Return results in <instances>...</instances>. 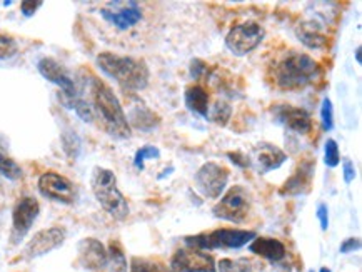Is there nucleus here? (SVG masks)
Wrapping results in <instances>:
<instances>
[{
  "instance_id": "obj_1",
  "label": "nucleus",
  "mask_w": 362,
  "mask_h": 272,
  "mask_svg": "<svg viewBox=\"0 0 362 272\" xmlns=\"http://www.w3.org/2000/svg\"><path fill=\"white\" fill-rule=\"evenodd\" d=\"M90 97H92L90 106H92L94 115L100 119L104 131L119 141L129 139L132 136V129L114 90L99 77H90Z\"/></svg>"
},
{
  "instance_id": "obj_2",
  "label": "nucleus",
  "mask_w": 362,
  "mask_h": 272,
  "mask_svg": "<svg viewBox=\"0 0 362 272\" xmlns=\"http://www.w3.org/2000/svg\"><path fill=\"white\" fill-rule=\"evenodd\" d=\"M97 66L104 74L114 79L125 92H141L149 85L151 71L141 59L102 52L97 55Z\"/></svg>"
},
{
  "instance_id": "obj_3",
  "label": "nucleus",
  "mask_w": 362,
  "mask_h": 272,
  "mask_svg": "<svg viewBox=\"0 0 362 272\" xmlns=\"http://www.w3.org/2000/svg\"><path fill=\"white\" fill-rule=\"evenodd\" d=\"M321 76V66L311 55L302 52H289L274 69V80L282 90H302Z\"/></svg>"
},
{
  "instance_id": "obj_4",
  "label": "nucleus",
  "mask_w": 362,
  "mask_h": 272,
  "mask_svg": "<svg viewBox=\"0 0 362 272\" xmlns=\"http://www.w3.org/2000/svg\"><path fill=\"white\" fill-rule=\"evenodd\" d=\"M90 185H92L95 199L109 215H112L117 221H124L127 217L129 202L117 187V177L114 172L104 169V167H95Z\"/></svg>"
},
{
  "instance_id": "obj_5",
  "label": "nucleus",
  "mask_w": 362,
  "mask_h": 272,
  "mask_svg": "<svg viewBox=\"0 0 362 272\" xmlns=\"http://www.w3.org/2000/svg\"><path fill=\"white\" fill-rule=\"evenodd\" d=\"M254 231H242V229H216L209 234H197L186 237L184 243L187 248L207 250L221 249V250H235L247 245L251 241L256 239Z\"/></svg>"
},
{
  "instance_id": "obj_6",
  "label": "nucleus",
  "mask_w": 362,
  "mask_h": 272,
  "mask_svg": "<svg viewBox=\"0 0 362 272\" xmlns=\"http://www.w3.org/2000/svg\"><path fill=\"white\" fill-rule=\"evenodd\" d=\"M251 191L247 187H244V185H234L214 206L212 214L214 217L221 219V221L242 224L247 219L249 213H251Z\"/></svg>"
},
{
  "instance_id": "obj_7",
  "label": "nucleus",
  "mask_w": 362,
  "mask_h": 272,
  "mask_svg": "<svg viewBox=\"0 0 362 272\" xmlns=\"http://www.w3.org/2000/svg\"><path fill=\"white\" fill-rule=\"evenodd\" d=\"M264 38L265 30L263 25L251 20V22L234 25L229 30L228 36H225V47L235 57H244V55L251 54L263 44Z\"/></svg>"
},
{
  "instance_id": "obj_8",
  "label": "nucleus",
  "mask_w": 362,
  "mask_h": 272,
  "mask_svg": "<svg viewBox=\"0 0 362 272\" xmlns=\"http://www.w3.org/2000/svg\"><path fill=\"white\" fill-rule=\"evenodd\" d=\"M230 172L217 162H206L194 176L195 189L207 199H219L228 187Z\"/></svg>"
},
{
  "instance_id": "obj_9",
  "label": "nucleus",
  "mask_w": 362,
  "mask_h": 272,
  "mask_svg": "<svg viewBox=\"0 0 362 272\" xmlns=\"http://www.w3.org/2000/svg\"><path fill=\"white\" fill-rule=\"evenodd\" d=\"M37 69L43 79L52 82V84H55L60 89V97H62L64 106H67V103L76 101L77 97H81L76 82H74L71 74H69V71L55 59L52 57L41 59L37 64Z\"/></svg>"
},
{
  "instance_id": "obj_10",
  "label": "nucleus",
  "mask_w": 362,
  "mask_h": 272,
  "mask_svg": "<svg viewBox=\"0 0 362 272\" xmlns=\"http://www.w3.org/2000/svg\"><path fill=\"white\" fill-rule=\"evenodd\" d=\"M39 214H41V206H39V201L36 197L25 196L15 202L14 210H12V244L17 245L29 234V231L32 229Z\"/></svg>"
},
{
  "instance_id": "obj_11",
  "label": "nucleus",
  "mask_w": 362,
  "mask_h": 272,
  "mask_svg": "<svg viewBox=\"0 0 362 272\" xmlns=\"http://www.w3.org/2000/svg\"><path fill=\"white\" fill-rule=\"evenodd\" d=\"M169 272H217L216 261L206 250L182 248L172 254Z\"/></svg>"
},
{
  "instance_id": "obj_12",
  "label": "nucleus",
  "mask_w": 362,
  "mask_h": 272,
  "mask_svg": "<svg viewBox=\"0 0 362 272\" xmlns=\"http://www.w3.org/2000/svg\"><path fill=\"white\" fill-rule=\"evenodd\" d=\"M39 192L60 204H74L77 199V189L72 180L57 172H46L39 177Z\"/></svg>"
},
{
  "instance_id": "obj_13",
  "label": "nucleus",
  "mask_w": 362,
  "mask_h": 272,
  "mask_svg": "<svg viewBox=\"0 0 362 272\" xmlns=\"http://www.w3.org/2000/svg\"><path fill=\"white\" fill-rule=\"evenodd\" d=\"M99 14L119 30H129L142 20V8L137 2H111Z\"/></svg>"
},
{
  "instance_id": "obj_14",
  "label": "nucleus",
  "mask_w": 362,
  "mask_h": 272,
  "mask_svg": "<svg viewBox=\"0 0 362 272\" xmlns=\"http://www.w3.org/2000/svg\"><path fill=\"white\" fill-rule=\"evenodd\" d=\"M65 241V229L64 227H49L39 231L32 239L29 241L27 245L24 249V257L32 261L41 256H46L50 250L60 248Z\"/></svg>"
},
{
  "instance_id": "obj_15",
  "label": "nucleus",
  "mask_w": 362,
  "mask_h": 272,
  "mask_svg": "<svg viewBox=\"0 0 362 272\" xmlns=\"http://www.w3.org/2000/svg\"><path fill=\"white\" fill-rule=\"evenodd\" d=\"M274 119L279 124L284 125L289 131L299 134V136H305L311 132L312 129V117L307 110L302 107L289 106V103H279L272 109Z\"/></svg>"
},
{
  "instance_id": "obj_16",
  "label": "nucleus",
  "mask_w": 362,
  "mask_h": 272,
  "mask_svg": "<svg viewBox=\"0 0 362 272\" xmlns=\"http://www.w3.org/2000/svg\"><path fill=\"white\" fill-rule=\"evenodd\" d=\"M77 262L87 271L100 272L107 267L109 254L106 245L94 237L82 239L77 245Z\"/></svg>"
},
{
  "instance_id": "obj_17",
  "label": "nucleus",
  "mask_w": 362,
  "mask_h": 272,
  "mask_svg": "<svg viewBox=\"0 0 362 272\" xmlns=\"http://www.w3.org/2000/svg\"><path fill=\"white\" fill-rule=\"evenodd\" d=\"M254 157L259 172H263V174L277 171L287 161V154L284 150L270 144V142H259L254 148Z\"/></svg>"
},
{
  "instance_id": "obj_18",
  "label": "nucleus",
  "mask_w": 362,
  "mask_h": 272,
  "mask_svg": "<svg viewBox=\"0 0 362 272\" xmlns=\"http://www.w3.org/2000/svg\"><path fill=\"white\" fill-rule=\"evenodd\" d=\"M314 176V164L305 162L300 164L298 171L286 180L284 187L281 189L282 196H300V194L307 192L309 185L312 182Z\"/></svg>"
},
{
  "instance_id": "obj_19",
  "label": "nucleus",
  "mask_w": 362,
  "mask_h": 272,
  "mask_svg": "<svg viewBox=\"0 0 362 272\" xmlns=\"http://www.w3.org/2000/svg\"><path fill=\"white\" fill-rule=\"evenodd\" d=\"M249 250L270 262H279L286 257V245L272 237H256L249 243Z\"/></svg>"
},
{
  "instance_id": "obj_20",
  "label": "nucleus",
  "mask_w": 362,
  "mask_h": 272,
  "mask_svg": "<svg viewBox=\"0 0 362 272\" xmlns=\"http://www.w3.org/2000/svg\"><path fill=\"white\" fill-rule=\"evenodd\" d=\"M186 107L192 114L199 115V117H206L209 114V94L207 90L200 85H189L184 94Z\"/></svg>"
},
{
  "instance_id": "obj_21",
  "label": "nucleus",
  "mask_w": 362,
  "mask_h": 272,
  "mask_svg": "<svg viewBox=\"0 0 362 272\" xmlns=\"http://www.w3.org/2000/svg\"><path fill=\"white\" fill-rule=\"evenodd\" d=\"M295 36L309 49H324L327 45V37L321 27L314 22H300L295 27Z\"/></svg>"
},
{
  "instance_id": "obj_22",
  "label": "nucleus",
  "mask_w": 362,
  "mask_h": 272,
  "mask_svg": "<svg viewBox=\"0 0 362 272\" xmlns=\"http://www.w3.org/2000/svg\"><path fill=\"white\" fill-rule=\"evenodd\" d=\"M127 120H129L130 129L134 127V129H139V131H154L157 125L160 124L159 115L144 106L134 107Z\"/></svg>"
},
{
  "instance_id": "obj_23",
  "label": "nucleus",
  "mask_w": 362,
  "mask_h": 272,
  "mask_svg": "<svg viewBox=\"0 0 362 272\" xmlns=\"http://www.w3.org/2000/svg\"><path fill=\"white\" fill-rule=\"evenodd\" d=\"M217 272H254V262L251 259H221L216 264Z\"/></svg>"
},
{
  "instance_id": "obj_24",
  "label": "nucleus",
  "mask_w": 362,
  "mask_h": 272,
  "mask_svg": "<svg viewBox=\"0 0 362 272\" xmlns=\"http://www.w3.org/2000/svg\"><path fill=\"white\" fill-rule=\"evenodd\" d=\"M230 117H232V106L228 101H217L207 114V119L212 120L214 124L221 125V127H225Z\"/></svg>"
},
{
  "instance_id": "obj_25",
  "label": "nucleus",
  "mask_w": 362,
  "mask_h": 272,
  "mask_svg": "<svg viewBox=\"0 0 362 272\" xmlns=\"http://www.w3.org/2000/svg\"><path fill=\"white\" fill-rule=\"evenodd\" d=\"M109 254V269L111 272H127V259H125V254L122 248L117 243H111L107 249Z\"/></svg>"
},
{
  "instance_id": "obj_26",
  "label": "nucleus",
  "mask_w": 362,
  "mask_h": 272,
  "mask_svg": "<svg viewBox=\"0 0 362 272\" xmlns=\"http://www.w3.org/2000/svg\"><path fill=\"white\" fill-rule=\"evenodd\" d=\"M130 272H169V269L167 266L159 261H152V259L146 257H132Z\"/></svg>"
},
{
  "instance_id": "obj_27",
  "label": "nucleus",
  "mask_w": 362,
  "mask_h": 272,
  "mask_svg": "<svg viewBox=\"0 0 362 272\" xmlns=\"http://www.w3.org/2000/svg\"><path fill=\"white\" fill-rule=\"evenodd\" d=\"M0 174L7 177L8 180H19L24 176L22 167L17 164L14 159H11L8 155L0 152Z\"/></svg>"
},
{
  "instance_id": "obj_28",
  "label": "nucleus",
  "mask_w": 362,
  "mask_h": 272,
  "mask_svg": "<svg viewBox=\"0 0 362 272\" xmlns=\"http://www.w3.org/2000/svg\"><path fill=\"white\" fill-rule=\"evenodd\" d=\"M160 157V150L155 145H144L135 152L134 155V167L137 171L144 169V162L146 161H154V159Z\"/></svg>"
},
{
  "instance_id": "obj_29",
  "label": "nucleus",
  "mask_w": 362,
  "mask_h": 272,
  "mask_svg": "<svg viewBox=\"0 0 362 272\" xmlns=\"http://www.w3.org/2000/svg\"><path fill=\"white\" fill-rule=\"evenodd\" d=\"M324 162L327 167L335 169L341 164V152H339V145L334 139H327L324 145Z\"/></svg>"
},
{
  "instance_id": "obj_30",
  "label": "nucleus",
  "mask_w": 362,
  "mask_h": 272,
  "mask_svg": "<svg viewBox=\"0 0 362 272\" xmlns=\"http://www.w3.org/2000/svg\"><path fill=\"white\" fill-rule=\"evenodd\" d=\"M321 125L326 132L333 131L334 129V106L330 102L329 97H326L324 101L321 103Z\"/></svg>"
},
{
  "instance_id": "obj_31",
  "label": "nucleus",
  "mask_w": 362,
  "mask_h": 272,
  "mask_svg": "<svg viewBox=\"0 0 362 272\" xmlns=\"http://www.w3.org/2000/svg\"><path fill=\"white\" fill-rule=\"evenodd\" d=\"M19 50V45L17 42L7 34L0 32V60H7L12 59Z\"/></svg>"
},
{
  "instance_id": "obj_32",
  "label": "nucleus",
  "mask_w": 362,
  "mask_h": 272,
  "mask_svg": "<svg viewBox=\"0 0 362 272\" xmlns=\"http://www.w3.org/2000/svg\"><path fill=\"white\" fill-rule=\"evenodd\" d=\"M342 176L346 184H351L356 179V166L351 159H344L342 161Z\"/></svg>"
},
{
  "instance_id": "obj_33",
  "label": "nucleus",
  "mask_w": 362,
  "mask_h": 272,
  "mask_svg": "<svg viewBox=\"0 0 362 272\" xmlns=\"http://www.w3.org/2000/svg\"><path fill=\"white\" fill-rule=\"evenodd\" d=\"M229 161L234 164V166L241 167V169H246V167H251V159L249 155L242 154V152H228Z\"/></svg>"
},
{
  "instance_id": "obj_34",
  "label": "nucleus",
  "mask_w": 362,
  "mask_h": 272,
  "mask_svg": "<svg viewBox=\"0 0 362 272\" xmlns=\"http://www.w3.org/2000/svg\"><path fill=\"white\" fill-rule=\"evenodd\" d=\"M316 215H317V219H319L322 231H327V227H329V209H327V206L324 204V202H321V204L317 206Z\"/></svg>"
},
{
  "instance_id": "obj_35",
  "label": "nucleus",
  "mask_w": 362,
  "mask_h": 272,
  "mask_svg": "<svg viewBox=\"0 0 362 272\" xmlns=\"http://www.w3.org/2000/svg\"><path fill=\"white\" fill-rule=\"evenodd\" d=\"M42 6L43 2H41V0H37V2H22L20 12L24 17H32Z\"/></svg>"
},
{
  "instance_id": "obj_36",
  "label": "nucleus",
  "mask_w": 362,
  "mask_h": 272,
  "mask_svg": "<svg viewBox=\"0 0 362 272\" xmlns=\"http://www.w3.org/2000/svg\"><path fill=\"white\" fill-rule=\"evenodd\" d=\"M361 249V239L359 237H349V239L344 241L341 244V252L342 254H347V252H354V250H359Z\"/></svg>"
},
{
  "instance_id": "obj_37",
  "label": "nucleus",
  "mask_w": 362,
  "mask_h": 272,
  "mask_svg": "<svg viewBox=\"0 0 362 272\" xmlns=\"http://www.w3.org/2000/svg\"><path fill=\"white\" fill-rule=\"evenodd\" d=\"M204 71H206V64H204L202 60H199V59L192 60V62H190V76L194 77V79H199V77L204 74Z\"/></svg>"
},
{
  "instance_id": "obj_38",
  "label": "nucleus",
  "mask_w": 362,
  "mask_h": 272,
  "mask_svg": "<svg viewBox=\"0 0 362 272\" xmlns=\"http://www.w3.org/2000/svg\"><path fill=\"white\" fill-rule=\"evenodd\" d=\"M356 62L362 64V49H361V47H357V49H356Z\"/></svg>"
},
{
  "instance_id": "obj_39",
  "label": "nucleus",
  "mask_w": 362,
  "mask_h": 272,
  "mask_svg": "<svg viewBox=\"0 0 362 272\" xmlns=\"http://www.w3.org/2000/svg\"><path fill=\"white\" fill-rule=\"evenodd\" d=\"M319 272H333L329 269V267H321V271Z\"/></svg>"
},
{
  "instance_id": "obj_40",
  "label": "nucleus",
  "mask_w": 362,
  "mask_h": 272,
  "mask_svg": "<svg viewBox=\"0 0 362 272\" xmlns=\"http://www.w3.org/2000/svg\"><path fill=\"white\" fill-rule=\"evenodd\" d=\"M309 272H314V271H312V269H311V271H309Z\"/></svg>"
}]
</instances>
